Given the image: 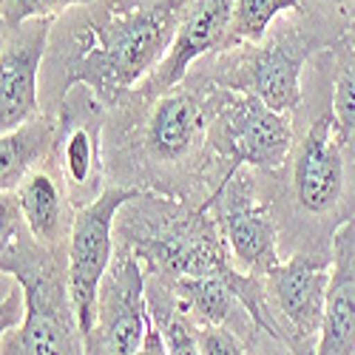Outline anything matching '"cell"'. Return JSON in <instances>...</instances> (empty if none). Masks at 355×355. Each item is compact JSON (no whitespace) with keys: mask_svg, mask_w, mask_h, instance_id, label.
<instances>
[{"mask_svg":"<svg viewBox=\"0 0 355 355\" xmlns=\"http://www.w3.org/2000/svg\"><path fill=\"white\" fill-rule=\"evenodd\" d=\"M12 199L23 216L26 230L32 233V239L49 253L66 256L77 208L71 205L51 157L26 173V180L12 191Z\"/></svg>","mask_w":355,"mask_h":355,"instance_id":"15","label":"cell"},{"mask_svg":"<svg viewBox=\"0 0 355 355\" xmlns=\"http://www.w3.org/2000/svg\"><path fill=\"white\" fill-rule=\"evenodd\" d=\"M295 137L282 171L264 173L279 225L282 256L333 259L338 230L355 216V154L333 111V51L313 57L304 74Z\"/></svg>","mask_w":355,"mask_h":355,"instance_id":"3","label":"cell"},{"mask_svg":"<svg viewBox=\"0 0 355 355\" xmlns=\"http://www.w3.org/2000/svg\"><path fill=\"white\" fill-rule=\"evenodd\" d=\"M248 349H250V355H293V349L282 338H276L273 333L261 330V327H253L250 330Z\"/></svg>","mask_w":355,"mask_h":355,"instance_id":"25","label":"cell"},{"mask_svg":"<svg viewBox=\"0 0 355 355\" xmlns=\"http://www.w3.org/2000/svg\"><path fill=\"white\" fill-rule=\"evenodd\" d=\"M333 259L290 256L261 276V313L256 327L282 338L293 355H315L327 310Z\"/></svg>","mask_w":355,"mask_h":355,"instance_id":"8","label":"cell"},{"mask_svg":"<svg viewBox=\"0 0 355 355\" xmlns=\"http://www.w3.org/2000/svg\"><path fill=\"white\" fill-rule=\"evenodd\" d=\"M211 151L233 176L239 168L276 173L284 168L295 120L264 105L259 97L211 83Z\"/></svg>","mask_w":355,"mask_h":355,"instance_id":"7","label":"cell"},{"mask_svg":"<svg viewBox=\"0 0 355 355\" xmlns=\"http://www.w3.org/2000/svg\"><path fill=\"white\" fill-rule=\"evenodd\" d=\"M302 17L333 46L355 23V0H302Z\"/></svg>","mask_w":355,"mask_h":355,"instance_id":"21","label":"cell"},{"mask_svg":"<svg viewBox=\"0 0 355 355\" xmlns=\"http://www.w3.org/2000/svg\"><path fill=\"white\" fill-rule=\"evenodd\" d=\"M139 355H171L168 352V344H165V336H162V330L154 324V318H151V327H148V336H145V344H142Z\"/></svg>","mask_w":355,"mask_h":355,"instance_id":"26","label":"cell"},{"mask_svg":"<svg viewBox=\"0 0 355 355\" xmlns=\"http://www.w3.org/2000/svg\"><path fill=\"white\" fill-rule=\"evenodd\" d=\"M239 273V270H236ZM188 276L180 282H168L180 307L191 315L196 324H214V327H227L233 333H239L242 338L250 336L256 327V321L239 302L230 279L236 276Z\"/></svg>","mask_w":355,"mask_h":355,"instance_id":"17","label":"cell"},{"mask_svg":"<svg viewBox=\"0 0 355 355\" xmlns=\"http://www.w3.org/2000/svg\"><path fill=\"white\" fill-rule=\"evenodd\" d=\"M239 273L268 276L284 261L264 173L239 168L208 202Z\"/></svg>","mask_w":355,"mask_h":355,"instance_id":"9","label":"cell"},{"mask_svg":"<svg viewBox=\"0 0 355 355\" xmlns=\"http://www.w3.org/2000/svg\"><path fill=\"white\" fill-rule=\"evenodd\" d=\"M54 20L0 26V134L43 114L40 80Z\"/></svg>","mask_w":355,"mask_h":355,"instance_id":"13","label":"cell"},{"mask_svg":"<svg viewBox=\"0 0 355 355\" xmlns=\"http://www.w3.org/2000/svg\"><path fill=\"white\" fill-rule=\"evenodd\" d=\"M333 51V111L355 154V23L330 46Z\"/></svg>","mask_w":355,"mask_h":355,"instance_id":"20","label":"cell"},{"mask_svg":"<svg viewBox=\"0 0 355 355\" xmlns=\"http://www.w3.org/2000/svg\"><path fill=\"white\" fill-rule=\"evenodd\" d=\"M0 270L26 287V318L0 333V355H85L66 256L49 253L26 230L12 193H0Z\"/></svg>","mask_w":355,"mask_h":355,"instance_id":"4","label":"cell"},{"mask_svg":"<svg viewBox=\"0 0 355 355\" xmlns=\"http://www.w3.org/2000/svg\"><path fill=\"white\" fill-rule=\"evenodd\" d=\"M324 49H330V40L295 12L279 20L264 40L205 57L191 74L219 88L253 94L273 111L295 116L304 97L307 66Z\"/></svg>","mask_w":355,"mask_h":355,"instance_id":"6","label":"cell"},{"mask_svg":"<svg viewBox=\"0 0 355 355\" xmlns=\"http://www.w3.org/2000/svg\"><path fill=\"white\" fill-rule=\"evenodd\" d=\"M315 355H355V216L333 242L327 310Z\"/></svg>","mask_w":355,"mask_h":355,"instance_id":"16","label":"cell"},{"mask_svg":"<svg viewBox=\"0 0 355 355\" xmlns=\"http://www.w3.org/2000/svg\"><path fill=\"white\" fill-rule=\"evenodd\" d=\"M116 248L134 253L145 273L162 282L236 273L214 214L162 193H137L120 211Z\"/></svg>","mask_w":355,"mask_h":355,"instance_id":"5","label":"cell"},{"mask_svg":"<svg viewBox=\"0 0 355 355\" xmlns=\"http://www.w3.org/2000/svg\"><path fill=\"white\" fill-rule=\"evenodd\" d=\"M191 0H94L51 26L43 63V111H57L74 85L114 108L171 51Z\"/></svg>","mask_w":355,"mask_h":355,"instance_id":"2","label":"cell"},{"mask_svg":"<svg viewBox=\"0 0 355 355\" xmlns=\"http://www.w3.org/2000/svg\"><path fill=\"white\" fill-rule=\"evenodd\" d=\"M105 120L108 108L85 85H74L57 108L51 162L77 211L88 208L108 191Z\"/></svg>","mask_w":355,"mask_h":355,"instance_id":"10","label":"cell"},{"mask_svg":"<svg viewBox=\"0 0 355 355\" xmlns=\"http://www.w3.org/2000/svg\"><path fill=\"white\" fill-rule=\"evenodd\" d=\"M148 327V276L134 253L116 248L103 279L97 315L85 333V355H139Z\"/></svg>","mask_w":355,"mask_h":355,"instance_id":"12","label":"cell"},{"mask_svg":"<svg viewBox=\"0 0 355 355\" xmlns=\"http://www.w3.org/2000/svg\"><path fill=\"white\" fill-rule=\"evenodd\" d=\"M137 193L142 191L108 185V191L97 202L77 211L66 250V264H69V287L83 336L94 324L100 287L116 256V216Z\"/></svg>","mask_w":355,"mask_h":355,"instance_id":"11","label":"cell"},{"mask_svg":"<svg viewBox=\"0 0 355 355\" xmlns=\"http://www.w3.org/2000/svg\"><path fill=\"white\" fill-rule=\"evenodd\" d=\"M94 0H0V26H20L26 20H57L71 9L88 6Z\"/></svg>","mask_w":355,"mask_h":355,"instance_id":"22","label":"cell"},{"mask_svg":"<svg viewBox=\"0 0 355 355\" xmlns=\"http://www.w3.org/2000/svg\"><path fill=\"white\" fill-rule=\"evenodd\" d=\"M233 6H236V0H191L165 60L134 92L145 97H157L168 92V88L185 83L193 66L202 63L205 57L219 54L227 40Z\"/></svg>","mask_w":355,"mask_h":355,"instance_id":"14","label":"cell"},{"mask_svg":"<svg viewBox=\"0 0 355 355\" xmlns=\"http://www.w3.org/2000/svg\"><path fill=\"white\" fill-rule=\"evenodd\" d=\"M196 341L202 355H250L248 338L233 333L227 327H214V324H196Z\"/></svg>","mask_w":355,"mask_h":355,"instance_id":"24","label":"cell"},{"mask_svg":"<svg viewBox=\"0 0 355 355\" xmlns=\"http://www.w3.org/2000/svg\"><path fill=\"white\" fill-rule=\"evenodd\" d=\"M26 287L15 273L0 270V333L17 330L26 318Z\"/></svg>","mask_w":355,"mask_h":355,"instance_id":"23","label":"cell"},{"mask_svg":"<svg viewBox=\"0 0 355 355\" xmlns=\"http://www.w3.org/2000/svg\"><path fill=\"white\" fill-rule=\"evenodd\" d=\"M295 12H302V0H236L222 51L264 40L279 20Z\"/></svg>","mask_w":355,"mask_h":355,"instance_id":"19","label":"cell"},{"mask_svg":"<svg viewBox=\"0 0 355 355\" xmlns=\"http://www.w3.org/2000/svg\"><path fill=\"white\" fill-rule=\"evenodd\" d=\"M57 139V111H43L35 120L0 134V193H12L28 171L43 165Z\"/></svg>","mask_w":355,"mask_h":355,"instance_id":"18","label":"cell"},{"mask_svg":"<svg viewBox=\"0 0 355 355\" xmlns=\"http://www.w3.org/2000/svg\"><path fill=\"white\" fill-rule=\"evenodd\" d=\"M211 83L188 74L157 97L131 92L105 120L108 185L208 208L230 173L211 151Z\"/></svg>","mask_w":355,"mask_h":355,"instance_id":"1","label":"cell"}]
</instances>
